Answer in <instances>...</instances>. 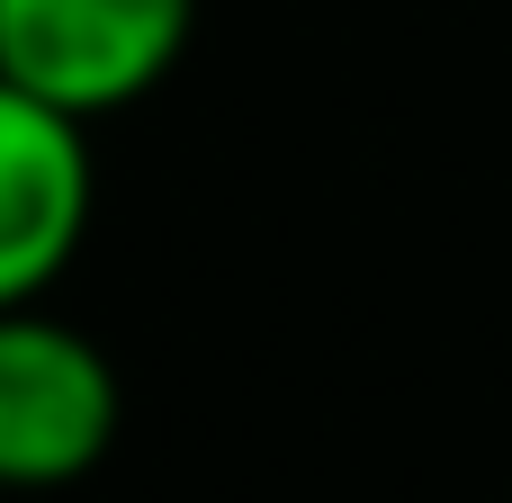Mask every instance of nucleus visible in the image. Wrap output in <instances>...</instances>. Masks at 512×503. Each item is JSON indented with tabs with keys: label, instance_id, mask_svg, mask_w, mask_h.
<instances>
[{
	"label": "nucleus",
	"instance_id": "nucleus-1",
	"mask_svg": "<svg viewBox=\"0 0 512 503\" xmlns=\"http://www.w3.org/2000/svg\"><path fill=\"white\" fill-rule=\"evenodd\" d=\"M117 369L90 333L36 306H0V486L45 495L108 459L117 441Z\"/></svg>",
	"mask_w": 512,
	"mask_h": 503
},
{
	"label": "nucleus",
	"instance_id": "nucleus-3",
	"mask_svg": "<svg viewBox=\"0 0 512 503\" xmlns=\"http://www.w3.org/2000/svg\"><path fill=\"white\" fill-rule=\"evenodd\" d=\"M99 207V171H90V117L0 81V306H36Z\"/></svg>",
	"mask_w": 512,
	"mask_h": 503
},
{
	"label": "nucleus",
	"instance_id": "nucleus-2",
	"mask_svg": "<svg viewBox=\"0 0 512 503\" xmlns=\"http://www.w3.org/2000/svg\"><path fill=\"white\" fill-rule=\"evenodd\" d=\"M189 27L198 0H0V81L72 117H108L162 90Z\"/></svg>",
	"mask_w": 512,
	"mask_h": 503
}]
</instances>
